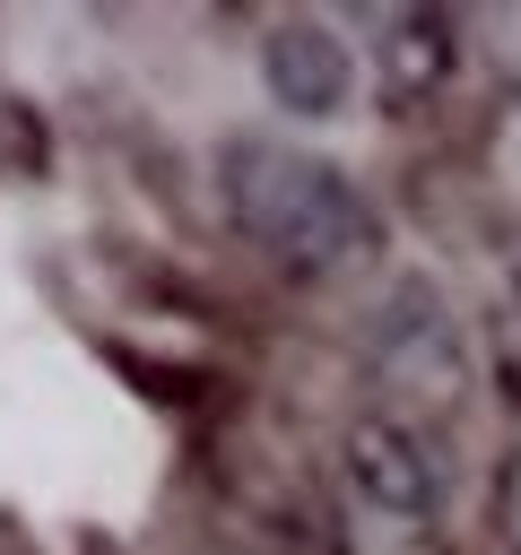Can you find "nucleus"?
Masks as SVG:
<instances>
[{
	"instance_id": "f257e3e1",
	"label": "nucleus",
	"mask_w": 521,
	"mask_h": 555,
	"mask_svg": "<svg viewBox=\"0 0 521 555\" xmlns=\"http://www.w3.org/2000/svg\"><path fill=\"white\" fill-rule=\"evenodd\" d=\"M217 191H226V217L252 251H269L278 269L295 278H339L373 251V208L365 191L313 156V147H287V139H234L217 156Z\"/></svg>"
},
{
	"instance_id": "f03ea898",
	"label": "nucleus",
	"mask_w": 521,
	"mask_h": 555,
	"mask_svg": "<svg viewBox=\"0 0 521 555\" xmlns=\"http://www.w3.org/2000/svg\"><path fill=\"white\" fill-rule=\"evenodd\" d=\"M356 364H365L382 416H408L434 434L478 390V338H469L460 295L434 269H391L356 312Z\"/></svg>"
},
{
	"instance_id": "7ed1b4c3",
	"label": "nucleus",
	"mask_w": 521,
	"mask_h": 555,
	"mask_svg": "<svg viewBox=\"0 0 521 555\" xmlns=\"http://www.w3.org/2000/svg\"><path fill=\"white\" fill-rule=\"evenodd\" d=\"M330 486H339V520L356 538V555H443L452 538V460L425 425L408 416H356L330 451Z\"/></svg>"
},
{
	"instance_id": "20e7f679",
	"label": "nucleus",
	"mask_w": 521,
	"mask_h": 555,
	"mask_svg": "<svg viewBox=\"0 0 521 555\" xmlns=\"http://www.w3.org/2000/svg\"><path fill=\"white\" fill-rule=\"evenodd\" d=\"M260 87L295 121H339L365 95V43H347L330 17H278L260 35Z\"/></svg>"
},
{
	"instance_id": "39448f33",
	"label": "nucleus",
	"mask_w": 521,
	"mask_h": 555,
	"mask_svg": "<svg viewBox=\"0 0 521 555\" xmlns=\"http://www.w3.org/2000/svg\"><path fill=\"white\" fill-rule=\"evenodd\" d=\"M452 17L443 9H373L365 17V69L399 95V104H425L443 78H452Z\"/></svg>"
},
{
	"instance_id": "423d86ee",
	"label": "nucleus",
	"mask_w": 521,
	"mask_h": 555,
	"mask_svg": "<svg viewBox=\"0 0 521 555\" xmlns=\"http://www.w3.org/2000/svg\"><path fill=\"white\" fill-rule=\"evenodd\" d=\"M486 52L521 78V9H504V17H486Z\"/></svg>"
},
{
	"instance_id": "0eeeda50",
	"label": "nucleus",
	"mask_w": 521,
	"mask_h": 555,
	"mask_svg": "<svg viewBox=\"0 0 521 555\" xmlns=\"http://www.w3.org/2000/svg\"><path fill=\"white\" fill-rule=\"evenodd\" d=\"M495 156H504V182H512V191H521V104H512V113H504V147H495Z\"/></svg>"
},
{
	"instance_id": "6e6552de",
	"label": "nucleus",
	"mask_w": 521,
	"mask_h": 555,
	"mask_svg": "<svg viewBox=\"0 0 521 555\" xmlns=\"http://www.w3.org/2000/svg\"><path fill=\"white\" fill-rule=\"evenodd\" d=\"M504 520H512V546H521V442H512V460H504Z\"/></svg>"
},
{
	"instance_id": "1a4fd4ad",
	"label": "nucleus",
	"mask_w": 521,
	"mask_h": 555,
	"mask_svg": "<svg viewBox=\"0 0 521 555\" xmlns=\"http://www.w3.org/2000/svg\"><path fill=\"white\" fill-rule=\"evenodd\" d=\"M504 304H512V330H521V243H512V269H504Z\"/></svg>"
}]
</instances>
